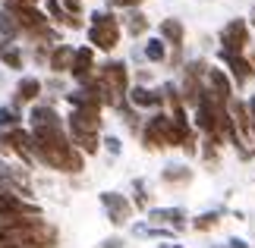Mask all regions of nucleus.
<instances>
[{"label": "nucleus", "instance_id": "27", "mask_svg": "<svg viewBox=\"0 0 255 248\" xmlns=\"http://www.w3.org/2000/svg\"><path fill=\"white\" fill-rule=\"evenodd\" d=\"M104 148H107V154H111V157H120V151H123V145H120V138H117V135H107L104 138Z\"/></svg>", "mask_w": 255, "mask_h": 248}, {"label": "nucleus", "instance_id": "26", "mask_svg": "<svg viewBox=\"0 0 255 248\" xmlns=\"http://www.w3.org/2000/svg\"><path fill=\"white\" fill-rule=\"evenodd\" d=\"M0 63H3L6 69H22L25 66V54H22V47H6V51H0Z\"/></svg>", "mask_w": 255, "mask_h": 248}, {"label": "nucleus", "instance_id": "5", "mask_svg": "<svg viewBox=\"0 0 255 248\" xmlns=\"http://www.w3.org/2000/svg\"><path fill=\"white\" fill-rule=\"evenodd\" d=\"M120 35H123L120 19H117L114 13H107V9H95L92 22H88V44H92L95 51L111 54L114 47L120 44Z\"/></svg>", "mask_w": 255, "mask_h": 248}, {"label": "nucleus", "instance_id": "25", "mask_svg": "<svg viewBox=\"0 0 255 248\" xmlns=\"http://www.w3.org/2000/svg\"><path fill=\"white\" fill-rule=\"evenodd\" d=\"M132 204L135 211H151V195H148V185H145V179H132Z\"/></svg>", "mask_w": 255, "mask_h": 248}, {"label": "nucleus", "instance_id": "19", "mask_svg": "<svg viewBox=\"0 0 255 248\" xmlns=\"http://www.w3.org/2000/svg\"><path fill=\"white\" fill-rule=\"evenodd\" d=\"M161 182L164 185H189L192 182V170L186 164H167L161 170Z\"/></svg>", "mask_w": 255, "mask_h": 248}, {"label": "nucleus", "instance_id": "9", "mask_svg": "<svg viewBox=\"0 0 255 248\" xmlns=\"http://www.w3.org/2000/svg\"><path fill=\"white\" fill-rule=\"evenodd\" d=\"M221 63L227 66V73L233 79V85L237 88H246L252 79H255V63L249 60V54H227V51H218Z\"/></svg>", "mask_w": 255, "mask_h": 248}, {"label": "nucleus", "instance_id": "15", "mask_svg": "<svg viewBox=\"0 0 255 248\" xmlns=\"http://www.w3.org/2000/svg\"><path fill=\"white\" fill-rule=\"evenodd\" d=\"M41 91H44V82L38 76H22L13 88V104H38L41 101Z\"/></svg>", "mask_w": 255, "mask_h": 248}, {"label": "nucleus", "instance_id": "7", "mask_svg": "<svg viewBox=\"0 0 255 248\" xmlns=\"http://www.w3.org/2000/svg\"><path fill=\"white\" fill-rule=\"evenodd\" d=\"M98 201H101L107 220H111L114 226H126V223L132 220V214H135V204L126 195H120V192H101V195H98Z\"/></svg>", "mask_w": 255, "mask_h": 248}, {"label": "nucleus", "instance_id": "13", "mask_svg": "<svg viewBox=\"0 0 255 248\" xmlns=\"http://www.w3.org/2000/svg\"><path fill=\"white\" fill-rule=\"evenodd\" d=\"M148 223L183 233L186 226H189V214H186L183 207H151V211H148Z\"/></svg>", "mask_w": 255, "mask_h": 248}, {"label": "nucleus", "instance_id": "6", "mask_svg": "<svg viewBox=\"0 0 255 248\" xmlns=\"http://www.w3.org/2000/svg\"><path fill=\"white\" fill-rule=\"evenodd\" d=\"M249 22L246 19H230L227 25L221 28V51H227V54H246L249 47H252V32H249Z\"/></svg>", "mask_w": 255, "mask_h": 248}, {"label": "nucleus", "instance_id": "36", "mask_svg": "<svg viewBox=\"0 0 255 248\" xmlns=\"http://www.w3.org/2000/svg\"><path fill=\"white\" fill-rule=\"evenodd\" d=\"M211 248H227V245H211Z\"/></svg>", "mask_w": 255, "mask_h": 248}, {"label": "nucleus", "instance_id": "22", "mask_svg": "<svg viewBox=\"0 0 255 248\" xmlns=\"http://www.w3.org/2000/svg\"><path fill=\"white\" fill-rule=\"evenodd\" d=\"M142 54H145L148 63H164L167 60V41H164V38H148L145 47H142Z\"/></svg>", "mask_w": 255, "mask_h": 248}, {"label": "nucleus", "instance_id": "12", "mask_svg": "<svg viewBox=\"0 0 255 248\" xmlns=\"http://www.w3.org/2000/svg\"><path fill=\"white\" fill-rule=\"evenodd\" d=\"M129 104L135 110H164V88H148V85H132L129 88Z\"/></svg>", "mask_w": 255, "mask_h": 248}, {"label": "nucleus", "instance_id": "8", "mask_svg": "<svg viewBox=\"0 0 255 248\" xmlns=\"http://www.w3.org/2000/svg\"><path fill=\"white\" fill-rule=\"evenodd\" d=\"M16 217H41V207L16 192H0V223Z\"/></svg>", "mask_w": 255, "mask_h": 248}, {"label": "nucleus", "instance_id": "31", "mask_svg": "<svg viewBox=\"0 0 255 248\" xmlns=\"http://www.w3.org/2000/svg\"><path fill=\"white\" fill-rule=\"evenodd\" d=\"M98 248H123V239H120V236H111V239H104Z\"/></svg>", "mask_w": 255, "mask_h": 248}, {"label": "nucleus", "instance_id": "11", "mask_svg": "<svg viewBox=\"0 0 255 248\" xmlns=\"http://www.w3.org/2000/svg\"><path fill=\"white\" fill-rule=\"evenodd\" d=\"M205 88H208L221 104H230L233 97H237V85H233L230 73H227V69H218V66L208 69V76H205Z\"/></svg>", "mask_w": 255, "mask_h": 248}, {"label": "nucleus", "instance_id": "34", "mask_svg": "<svg viewBox=\"0 0 255 248\" xmlns=\"http://www.w3.org/2000/svg\"><path fill=\"white\" fill-rule=\"evenodd\" d=\"M249 25L255 28V6H252V16H249Z\"/></svg>", "mask_w": 255, "mask_h": 248}, {"label": "nucleus", "instance_id": "18", "mask_svg": "<svg viewBox=\"0 0 255 248\" xmlns=\"http://www.w3.org/2000/svg\"><path fill=\"white\" fill-rule=\"evenodd\" d=\"M132 236H139V239H158V242H173L176 230H167V226H154V223H132Z\"/></svg>", "mask_w": 255, "mask_h": 248}, {"label": "nucleus", "instance_id": "21", "mask_svg": "<svg viewBox=\"0 0 255 248\" xmlns=\"http://www.w3.org/2000/svg\"><path fill=\"white\" fill-rule=\"evenodd\" d=\"M224 207H218V211H205V214H199V217H192V230L195 233H211V230H218L221 226V220H224Z\"/></svg>", "mask_w": 255, "mask_h": 248}, {"label": "nucleus", "instance_id": "10", "mask_svg": "<svg viewBox=\"0 0 255 248\" xmlns=\"http://www.w3.org/2000/svg\"><path fill=\"white\" fill-rule=\"evenodd\" d=\"M73 82L76 85H88L92 79L98 76V63H95V47L85 44V47H76V60H73V69H70Z\"/></svg>", "mask_w": 255, "mask_h": 248}, {"label": "nucleus", "instance_id": "16", "mask_svg": "<svg viewBox=\"0 0 255 248\" xmlns=\"http://www.w3.org/2000/svg\"><path fill=\"white\" fill-rule=\"evenodd\" d=\"M73 60H76V47L73 44H57L51 47V60H47V69L54 76H63L73 69Z\"/></svg>", "mask_w": 255, "mask_h": 248}, {"label": "nucleus", "instance_id": "3", "mask_svg": "<svg viewBox=\"0 0 255 248\" xmlns=\"http://www.w3.org/2000/svg\"><path fill=\"white\" fill-rule=\"evenodd\" d=\"M95 85L104 97V107L120 113L126 104H129V66L123 60H107L98 66V76H95Z\"/></svg>", "mask_w": 255, "mask_h": 248}, {"label": "nucleus", "instance_id": "17", "mask_svg": "<svg viewBox=\"0 0 255 248\" xmlns=\"http://www.w3.org/2000/svg\"><path fill=\"white\" fill-rule=\"evenodd\" d=\"M158 38H164L167 41V47H173V51H180V47L186 44V28L180 19H161V25H158Z\"/></svg>", "mask_w": 255, "mask_h": 248}, {"label": "nucleus", "instance_id": "33", "mask_svg": "<svg viewBox=\"0 0 255 248\" xmlns=\"http://www.w3.org/2000/svg\"><path fill=\"white\" fill-rule=\"evenodd\" d=\"M154 248H186V245H180V242H158Z\"/></svg>", "mask_w": 255, "mask_h": 248}, {"label": "nucleus", "instance_id": "35", "mask_svg": "<svg viewBox=\"0 0 255 248\" xmlns=\"http://www.w3.org/2000/svg\"><path fill=\"white\" fill-rule=\"evenodd\" d=\"M249 60H252V63H255V51H249Z\"/></svg>", "mask_w": 255, "mask_h": 248}, {"label": "nucleus", "instance_id": "24", "mask_svg": "<svg viewBox=\"0 0 255 248\" xmlns=\"http://www.w3.org/2000/svg\"><path fill=\"white\" fill-rule=\"evenodd\" d=\"M22 126V110H19V104H3L0 107V129L9 132V129H19Z\"/></svg>", "mask_w": 255, "mask_h": 248}, {"label": "nucleus", "instance_id": "28", "mask_svg": "<svg viewBox=\"0 0 255 248\" xmlns=\"http://www.w3.org/2000/svg\"><path fill=\"white\" fill-rule=\"evenodd\" d=\"M60 3H63V9H66L70 16H76V19L82 16V0H60Z\"/></svg>", "mask_w": 255, "mask_h": 248}, {"label": "nucleus", "instance_id": "2", "mask_svg": "<svg viewBox=\"0 0 255 248\" xmlns=\"http://www.w3.org/2000/svg\"><path fill=\"white\" fill-rule=\"evenodd\" d=\"M60 230L44 217H16L0 223V248H57Z\"/></svg>", "mask_w": 255, "mask_h": 248}, {"label": "nucleus", "instance_id": "30", "mask_svg": "<svg viewBox=\"0 0 255 248\" xmlns=\"http://www.w3.org/2000/svg\"><path fill=\"white\" fill-rule=\"evenodd\" d=\"M142 0H111V6H123V9H135Z\"/></svg>", "mask_w": 255, "mask_h": 248}, {"label": "nucleus", "instance_id": "4", "mask_svg": "<svg viewBox=\"0 0 255 248\" xmlns=\"http://www.w3.org/2000/svg\"><path fill=\"white\" fill-rule=\"evenodd\" d=\"M101 113L104 110H70V116H66L70 142L79 148L85 157L98 154L101 145H104V138H101Z\"/></svg>", "mask_w": 255, "mask_h": 248}, {"label": "nucleus", "instance_id": "1", "mask_svg": "<svg viewBox=\"0 0 255 248\" xmlns=\"http://www.w3.org/2000/svg\"><path fill=\"white\" fill-rule=\"evenodd\" d=\"M28 132H32V151L38 164L51 166L57 173H70V176L85 170V154L70 142L66 123L47 126V129H28Z\"/></svg>", "mask_w": 255, "mask_h": 248}, {"label": "nucleus", "instance_id": "32", "mask_svg": "<svg viewBox=\"0 0 255 248\" xmlns=\"http://www.w3.org/2000/svg\"><path fill=\"white\" fill-rule=\"evenodd\" d=\"M227 248H252L246 239H240V236H230V239H227Z\"/></svg>", "mask_w": 255, "mask_h": 248}, {"label": "nucleus", "instance_id": "14", "mask_svg": "<svg viewBox=\"0 0 255 248\" xmlns=\"http://www.w3.org/2000/svg\"><path fill=\"white\" fill-rule=\"evenodd\" d=\"M28 129H47V126H63L66 120L60 113H57V107L54 104H44V101H38L32 104V110H28Z\"/></svg>", "mask_w": 255, "mask_h": 248}, {"label": "nucleus", "instance_id": "20", "mask_svg": "<svg viewBox=\"0 0 255 248\" xmlns=\"http://www.w3.org/2000/svg\"><path fill=\"white\" fill-rule=\"evenodd\" d=\"M22 35L16 25V19L6 13V9H0V51H6V47H13V41Z\"/></svg>", "mask_w": 255, "mask_h": 248}, {"label": "nucleus", "instance_id": "23", "mask_svg": "<svg viewBox=\"0 0 255 248\" xmlns=\"http://www.w3.org/2000/svg\"><path fill=\"white\" fill-rule=\"evenodd\" d=\"M123 28L129 32L132 38H142L145 32H148V19H145V13H139V9H129L123 19Z\"/></svg>", "mask_w": 255, "mask_h": 248}, {"label": "nucleus", "instance_id": "29", "mask_svg": "<svg viewBox=\"0 0 255 248\" xmlns=\"http://www.w3.org/2000/svg\"><path fill=\"white\" fill-rule=\"evenodd\" d=\"M38 6V0H6V9H28Z\"/></svg>", "mask_w": 255, "mask_h": 248}]
</instances>
